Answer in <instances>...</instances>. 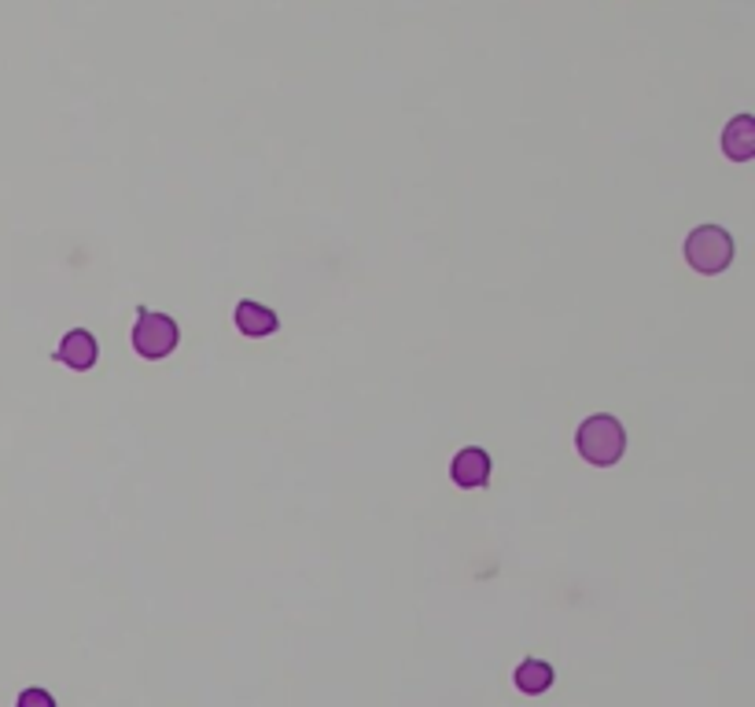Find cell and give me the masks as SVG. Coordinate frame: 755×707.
Returning a JSON list of instances; mask_svg holds the SVG:
<instances>
[{"label":"cell","instance_id":"6","mask_svg":"<svg viewBox=\"0 0 755 707\" xmlns=\"http://www.w3.org/2000/svg\"><path fill=\"white\" fill-rule=\"evenodd\" d=\"M722 151L730 155L733 162H748L755 155V122L752 114H738L722 133Z\"/></svg>","mask_w":755,"mask_h":707},{"label":"cell","instance_id":"1","mask_svg":"<svg viewBox=\"0 0 755 707\" xmlns=\"http://www.w3.org/2000/svg\"><path fill=\"white\" fill-rule=\"evenodd\" d=\"M575 447H579V453H583L589 464H597V468H608V464H616L619 458H623L626 431H623V424H619L616 416L597 413V416H589V420L579 424Z\"/></svg>","mask_w":755,"mask_h":707},{"label":"cell","instance_id":"2","mask_svg":"<svg viewBox=\"0 0 755 707\" xmlns=\"http://www.w3.org/2000/svg\"><path fill=\"white\" fill-rule=\"evenodd\" d=\"M685 261L696 269V273H722L733 261V240L730 232L719 225H701L685 236Z\"/></svg>","mask_w":755,"mask_h":707},{"label":"cell","instance_id":"9","mask_svg":"<svg viewBox=\"0 0 755 707\" xmlns=\"http://www.w3.org/2000/svg\"><path fill=\"white\" fill-rule=\"evenodd\" d=\"M15 707H56V700L45 690H26V693H19Z\"/></svg>","mask_w":755,"mask_h":707},{"label":"cell","instance_id":"3","mask_svg":"<svg viewBox=\"0 0 755 707\" xmlns=\"http://www.w3.org/2000/svg\"><path fill=\"white\" fill-rule=\"evenodd\" d=\"M178 325L167 314H155V309H137V325H133V346H137L141 357L148 362H159V357L173 354L178 346Z\"/></svg>","mask_w":755,"mask_h":707},{"label":"cell","instance_id":"8","mask_svg":"<svg viewBox=\"0 0 755 707\" xmlns=\"http://www.w3.org/2000/svg\"><path fill=\"white\" fill-rule=\"evenodd\" d=\"M516 685H520V693H527V696L546 693L549 685H553V667L546 660H524L516 667Z\"/></svg>","mask_w":755,"mask_h":707},{"label":"cell","instance_id":"7","mask_svg":"<svg viewBox=\"0 0 755 707\" xmlns=\"http://www.w3.org/2000/svg\"><path fill=\"white\" fill-rule=\"evenodd\" d=\"M232 321H236V328L244 336H273L277 332V314L263 303H255V298H244V303L236 306V314H232Z\"/></svg>","mask_w":755,"mask_h":707},{"label":"cell","instance_id":"4","mask_svg":"<svg viewBox=\"0 0 755 707\" xmlns=\"http://www.w3.org/2000/svg\"><path fill=\"white\" fill-rule=\"evenodd\" d=\"M56 357H60L66 369L85 373V369H93V365H96L100 346H96L93 332H85V328H71V332L60 339V351H56Z\"/></svg>","mask_w":755,"mask_h":707},{"label":"cell","instance_id":"5","mask_svg":"<svg viewBox=\"0 0 755 707\" xmlns=\"http://www.w3.org/2000/svg\"><path fill=\"white\" fill-rule=\"evenodd\" d=\"M450 476L464 490L483 487V483L490 479V458H487V450H479V447L461 450L458 458H453V464H450Z\"/></svg>","mask_w":755,"mask_h":707}]
</instances>
